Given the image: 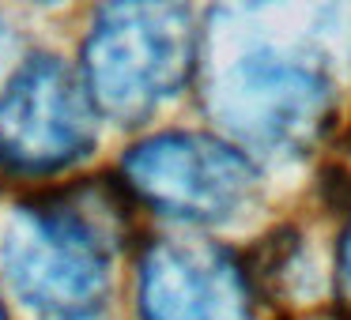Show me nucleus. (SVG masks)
Segmentation results:
<instances>
[{
	"instance_id": "1",
	"label": "nucleus",
	"mask_w": 351,
	"mask_h": 320,
	"mask_svg": "<svg viewBox=\"0 0 351 320\" xmlns=\"http://www.w3.org/2000/svg\"><path fill=\"white\" fill-rule=\"evenodd\" d=\"M200 61L185 0H106L84 38V83L102 117L136 124L170 102Z\"/></svg>"
},
{
	"instance_id": "2",
	"label": "nucleus",
	"mask_w": 351,
	"mask_h": 320,
	"mask_svg": "<svg viewBox=\"0 0 351 320\" xmlns=\"http://www.w3.org/2000/svg\"><path fill=\"white\" fill-rule=\"evenodd\" d=\"M208 114L234 139L272 155L313 147L332 114V87L317 57L276 42H242L208 64Z\"/></svg>"
},
{
	"instance_id": "3",
	"label": "nucleus",
	"mask_w": 351,
	"mask_h": 320,
	"mask_svg": "<svg viewBox=\"0 0 351 320\" xmlns=\"http://www.w3.org/2000/svg\"><path fill=\"white\" fill-rule=\"evenodd\" d=\"M110 219L87 196H53L12 211L0 241L8 286L53 320H84L110 294Z\"/></svg>"
},
{
	"instance_id": "4",
	"label": "nucleus",
	"mask_w": 351,
	"mask_h": 320,
	"mask_svg": "<svg viewBox=\"0 0 351 320\" xmlns=\"http://www.w3.org/2000/svg\"><path fill=\"white\" fill-rule=\"evenodd\" d=\"M257 166L227 139L162 132L125 155V185L144 207L182 222H227L257 196Z\"/></svg>"
},
{
	"instance_id": "5",
	"label": "nucleus",
	"mask_w": 351,
	"mask_h": 320,
	"mask_svg": "<svg viewBox=\"0 0 351 320\" xmlns=\"http://www.w3.org/2000/svg\"><path fill=\"white\" fill-rule=\"evenodd\" d=\"M95 102L61 57H31L0 91V166L42 177L95 147Z\"/></svg>"
},
{
	"instance_id": "6",
	"label": "nucleus",
	"mask_w": 351,
	"mask_h": 320,
	"mask_svg": "<svg viewBox=\"0 0 351 320\" xmlns=\"http://www.w3.org/2000/svg\"><path fill=\"white\" fill-rule=\"evenodd\" d=\"M140 320H250L245 275L223 249L155 241L140 260Z\"/></svg>"
},
{
	"instance_id": "7",
	"label": "nucleus",
	"mask_w": 351,
	"mask_h": 320,
	"mask_svg": "<svg viewBox=\"0 0 351 320\" xmlns=\"http://www.w3.org/2000/svg\"><path fill=\"white\" fill-rule=\"evenodd\" d=\"M325 189H328V200H332V204L351 207V151H348V159H340V162L328 166Z\"/></svg>"
},
{
	"instance_id": "8",
	"label": "nucleus",
	"mask_w": 351,
	"mask_h": 320,
	"mask_svg": "<svg viewBox=\"0 0 351 320\" xmlns=\"http://www.w3.org/2000/svg\"><path fill=\"white\" fill-rule=\"evenodd\" d=\"M340 282H343V294H348V302H351V230L340 245Z\"/></svg>"
},
{
	"instance_id": "9",
	"label": "nucleus",
	"mask_w": 351,
	"mask_h": 320,
	"mask_svg": "<svg viewBox=\"0 0 351 320\" xmlns=\"http://www.w3.org/2000/svg\"><path fill=\"white\" fill-rule=\"evenodd\" d=\"M4 57H8V31L0 23V68H4Z\"/></svg>"
},
{
	"instance_id": "10",
	"label": "nucleus",
	"mask_w": 351,
	"mask_h": 320,
	"mask_svg": "<svg viewBox=\"0 0 351 320\" xmlns=\"http://www.w3.org/2000/svg\"><path fill=\"white\" fill-rule=\"evenodd\" d=\"M238 4H245V8H261V4H268V0H238Z\"/></svg>"
},
{
	"instance_id": "11",
	"label": "nucleus",
	"mask_w": 351,
	"mask_h": 320,
	"mask_svg": "<svg viewBox=\"0 0 351 320\" xmlns=\"http://www.w3.org/2000/svg\"><path fill=\"white\" fill-rule=\"evenodd\" d=\"M42 4H61V0H42Z\"/></svg>"
},
{
	"instance_id": "12",
	"label": "nucleus",
	"mask_w": 351,
	"mask_h": 320,
	"mask_svg": "<svg viewBox=\"0 0 351 320\" xmlns=\"http://www.w3.org/2000/svg\"><path fill=\"white\" fill-rule=\"evenodd\" d=\"M0 320H8V317H4V305H0Z\"/></svg>"
},
{
	"instance_id": "13",
	"label": "nucleus",
	"mask_w": 351,
	"mask_h": 320,
	"mask_svg": "<svg viewBox=\"0 0 351 320\" xmlns=\"http://www.w3.org/2000/svg\"><path fill=\"white\" fill-rule=\"evenodd\" d=\"M84 320H87V317H84Z\"/></svg>"
}]
</instances>
